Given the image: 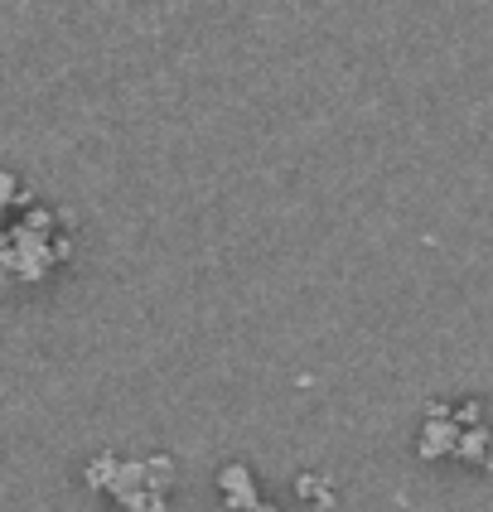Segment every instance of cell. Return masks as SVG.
Masks as SVG:
<instances>
[{
	"mask_svg": "<svg viewBox=\"0 0 493 512\" xmlns=\"http://www.w3.org/2000/svg\"><path fill=\"white\" fill-rule=\"evenodd\" d=\"M218 488H223V503L228 512H257L261 508V493H257V479H252V469L242 464V459H232L218 469Z\"/></svg>",
	"mask_w": 493,
	"mask_h": 512,
	"instance_id": "2",
	"label": "cell"
},
{
	"mask_svg": "<svg viewBox=\"0 0 493 512\" xmlns=\"http://www.w3.org/2000/svg\"><path fill=\"white\" fill-rule=\"evenodd\" d=\"M295 493H300L305 503H315V508H329V503H334V493H329V484H324L319 474H300V479H295Z\"/></svg>",
	"mask_w": 493,
	"mask_h": 512,
	"instance_id": "3",
	"label": "cell"
},
{
	"mask_svg": "<svg viewBox=\"0 0 493 512\" xmlns=\"http://www.w3.org/2000/svg\"><path fill=\"white\" fill-rule=\"evenodd\" d=\"M83 479H87V488L107 493L126 512H170L174 459L170 455H150V459L97 455L83 469Z\"/></svg>",
	"mask_w": 493,
	"mask_h": 512,
	"instance_id": "1",
	"label": "cell"
},
{
	"mask_svg": "<svg viewBox=\"0 0 493 512\" xmlns=\"http://www.w3.org/2000/svg\"><path fill=\"white\" fill-rule=\"evenodd\" d=\"M257 512H276V508H271V503H261V508Z\"/></svg>",
	"mask_w": 493,
	"mask_h": 512,
	"instance_id": "4",
	"label": "cell"
}]
</instances>
